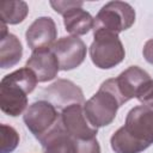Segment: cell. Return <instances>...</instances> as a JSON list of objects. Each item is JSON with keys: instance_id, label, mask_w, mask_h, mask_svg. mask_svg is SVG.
<instances>
[{"instance_id": "cell-18", "label": "cell", "mask_w": 153, "mask_h": 153, "mask_svg": "<svg viewBox=\"0 0 153 153\" xmlns=\"http://www.w3.org/2000/svg\"><path fill=\"white\" fill-rule=\"evenodd\" d=\"M71 153H100V146L97 139L78 140L73 137Z\"/></svg>"}, {"instance_id": "cell-16", "label": "cell", "mask_w": 153, "mask_h": 153, "mask_svg": "<svg viewBox=\"0 0 153 153\" xmlns=\"http://www.w3.org/2000/svg\"><path fill=\"white\" fill-rule=\"evenodd\" d=\"M29 13V6L25 1H4L0 4L1 23L5 24H19Z\"/></svg>"}, {"instance_id": "cell-17", "label": "cell", "mask_w": 153, "mask_h": 153, "mask_svg": "<svg viewBox=\"0 0 153 153\" xmlns=\"http://www.w3.org/2000/svg\"><path fill=\"white\" fill-rule=\"evenodd\" d=\"M1 145L0 153H11L13 152L19 143V134L17 130L7 124H1Z\"/></svg>"}, {"instance_id": "cell-1", "label": "cell", "mask_w": 153, "mask_h": 153, "mask_svg": "<svg viewBox=\"0 0 153 153\" xmlns=\"http://www.w3.org/2000/svg\"><path fill=\"white\" fill-rule=\"evenodd\" d=\"M115 153H140L153 143V110L137 105L127 114L124 126L110 139Z\"/></svg>"}, {"instance_id": "cell-12", "label": "cell", "mask_w": 153, "mask_h": 153, "mask_svg": "<svg viewBox=\"0 0 153 153\" xmlns=\"http://www.w3.org/2000/svg\"><path fill=\"white\" fill-rule=\"evenodd\" d=\"M25 67L35 73L38 82H47L55 79L60 71L59 61L50 48L32 51Z\"/></svg>"}, {"instance_id": "cell-6", "label": "cell", "mask_w": 153, "mask_h": 153, "mask_svg": "<svg viewBox=\"0 0 153 153\" xmlns=\"http://www.w3.org/2000/svg\"><path fill=\"white\" fill-rule=\"evenodd\" d=\"M24 123L37 140L45 136L61 120L57 109L47 100L32 103L24 114Z\"/></svg>"}, {"instance_id": "cell-14", "label": "cell", "mask_w": 153, "mask_h": 153, "mask_svg": "<svg viewBox=\"0 0 153 153\" xmlns=\"http://www.w3.org/2000/svg\"><path fill=\"white\" fill-rule=\"evenodd\" d=\"M44 153H71L73 137L65 130L60 120L45 136L39 140Z\"/></svg>"}, {"instance_id": "cell-8", "label": "cell", "mask_w": 153, "mask_h": 153, "mask_svg": "<svg viewBox=\"0 0 153 153\" xmlns=\"http://www.w3.org/2000/svg\"><path fill=\"white\" fill-rule=\"evenodd\" d=\"M55 54L60 71H71L79 67L86 57V45L76 36H67L57 39L50 48Z\"/></svg>"}, {"instance_id": "cell-3", "label": "cell", "mask_w": 153, "mask_h": 153, "mask_svg": "<svg viewBox=\"0 0 153 153\" xmlns=\"http://www.w3.org/2000/svg\"><path fill=\"white\" fill-rule=\"evenodd\" d=\"M122 105L118 97L105 82H103L99 90L82 104L88 122L96 128L109 126L115 120L117 110Z\"/></svg>"}, {"instance_id": "cell-2", "label": "cell", "mask_w": 153, "mask_h": 153, "mask_svg": "<svg viewBox=\"0 0 153 153\" xmlns=\"http://www.w3.org/2000/svg\"><path fill=\"white\" fill-rule=\"evenodd\" d=\"M38 80L27 67L5 75L0 81V108L8 116H19L27 105V94L31 93Z\"/></svg>"}, {"instance_id": "cell-4", "label": "cell", "mask_w": 153, "mask_h": 153, "mask_svg": "<svg viewBox=\"0 0 153 153\" xmlns=\"http://www.w3.org/2000/svg\"><path fill=\"white\" fill-rule=\"evenodd\" d=\"M126 56L124 47L118 35L109 31H93V42L90 45V57L100 69H110L120 65Z\"/></svg>"}, {"instance_id": "cell-5", "label": "cell", "mask_w": 153, "mask_h": 153, "mask_svg": "<svg viewBox=\"0 0 153 153\" xmlns=\"http://www.w3.org/2000/svg\"><path fill=\"white\" fill-rule=\"evenodd\" d=\"M135 23V10L124 1L105 4L94 18L93 31H109L118 35Z\"/></svg>"}, {"instance_id": "cell-11", "label": "cell", "mask_w": 153, "mask_h": 153, "mask_svg": "<svg viewBox=\"0 0 153 153\" xmlns=\"http://www.w3.org/2000/svg\"><path fill=\"white\" fill-rule=\"evenodd\" d=\"M56 24L50 17H39L35 19L25 32L26 43L32 51L51 48L56 42Z\"/></svg>"}, {"instance_id": "cell-20", "label": "cell", "mask_w": 153, "mask_h": 153, "mask_svg": "<svg viewBox=\"0 0 153 153\" xmlns=\"http://www.w3.org/2000/svg\"><path fill=\"white\" fill-rule=\"evenodd\" d=\"M82 1H50V6L60 14H65L67 11L75 8V7H82Z\"/></svg>"}, {"instance_id": "cell-10", "label": "cell", "mask_w": 153, "mask_h": 153, "mask_svg": "<svg viewBox=\"0 0 153 153\" xmlns=\"http://www.w3.org/2000/svg\"><path fill=\"white\" fill-rule=\"evenodd\" d=\"M42 96L47 102L51 103L61 111L72 104H84V93L81 88L67 79L56 80L43 90Z\"/></svg>"}, {"instance_id": "cell-7", "label": "cell", "mask_w": 153, "mask_h": 153, "mask_svg": "<svg viewBox=\"0 0 153 153\" xmlns=\"http://www.w3.org/2000/svg\"><path fill=\"white\" fill-rule=\"evenodd\" d=\"M151 80L149 74L137 66H130L117 78L108 79L104 82L115 92L122 104L131 98H136L141 87Z\"/></svg>"}, {"instance_id": "cell-9", "label": "cell", "mask_w": 153, "mask_h": 153, "mask_svg": "<svg viewBox=\"0 0 153 153\" xmlns=\"http://www.w3.org/2000/svg\"><path fill=\"white\" fill-rule=\"evenodd\" d=\"M61 122L65 130L74 139L90 140L97 136L98 128L88 122L82 104H72L65 108L61 111Z\"/></svg>"}, {"instance_id": "cell-15", "label": "cell", "mask_w": 153, "mask_h": 153, "mask_svg": "<svg viewBox=\"0 0 153 153\" xmlns=\"http://www.w3.org/2000/svg\"><path fill=\"white\" fill-rule=\"evenodd\" d=\"M66 30L73 36L86 35L94 26V18L82 7H75L67 11L63 16Z\"/></svg>"}, {"instance_id": "cell-19", "label": "cell", "mask_w": 153, "mask_h": 153, "mask_svg": "<svg viewBox=\"0 0 153 153\" xmlns=\"http://www.w3.org/2000/svg\"><path fill=\"white\" fill-rule=\"evenodd\" d=\"M136 99L145 106L153 110V80H148L139 91Z\"/></svg>"}, {"instance_id": "cell-13", "label": "cell", "mask_w": 153, "mask_h": 153, "mask_svg": "<svg viewBox=\"0 0 153 153\" xmlns=\"http://www.w3.org/2000/svg\"><path fill=\"white\" fill-rule=\"evenodd\" d=\"M0 66L2 69L13 67L23 56V47L18 37L7 31V24L0 26Z\"/></svg>"}, {"instance_id": "cell-21", "label": "cell", "mask_w": 153, "mask_h": 153, "mask_svg": "<svg viewBox=\"0 0 153 153\" xmlns=\"http://www.w3.org/2000/svg\"><path fill=\"white\" fill-rule=\"evenodd\" d=\"M142 54H143L145 60H146L148 63L153 65V38L148 39V41L145 43L143 49H142Z\"/></svg>"}]
</instances>
